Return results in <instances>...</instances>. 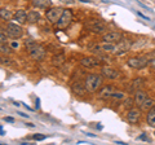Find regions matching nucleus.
Here are the masks:
<instances>
[{
	"label": "nucleus",
	"mask_w": 155,
	"mask_h": 145,
	"mask_svg": "<svg viewBox=\"0 0 155 145\" xmlns=\"http://www.w3.org/2000/svg\"><path fill=\"white\" fill-rule=\"evenodd\" d=\"M26 48L28 51V55L31 56L32 60L36 61H43L47 56V51L44 49V47H41L40 44L32 42V40H27L26 42Z\"/></svg>",
	"instance_id": "f257e3e1"
},
{
	"label": "nucleus",
	"mask_w": 155,
	"mask_h": 145,
	"mask_svg": "<svg viewBox=\"0 0 155 145\" xmlns=\"http://www.w3.org/2000/svg\"><path fill=\"white\" fill-rule=\"evenodd\" d=\"M79 62L85 69H92V67H96V66H101V61L98 57H83Z\"/></svg>",
	"instance_id": "0eeeda50"
},
{
	"label": "nucleus",
	"mask_w": 155,
	"mask_h": 145,
	"mask_svg": "<svg viewBox=\"0 0 155 145\" xmlns=\"http://www.w3.org/2000/svg\"><path fill=\"white\" fill-rule=\"evenodd\" d=\"M45 135H39V133H36V135H34L32 136V139L34 140H38V141H41V140H45Z\"/></svg>",
	"instance_id": "bb28decb"
},
{
	"label": "nucleus",
	"mask_w": 155,
	"mask_h": 145,
	"mask_svg": "<svg viewBox=\"0 0 155 145\" xmlns=\"http://www.w3.org/2000/svg\"><path fill=\"white\" fill-rule=\"evenodd\" d=\"M32 5L39 9H49L52 5V0H32Z\"/></svg>",
	"instance_id": "dca6fc26"
},
{
	"label": "nucleus",
	"mask_w": 155,
	"mask_h": 145,
	"mask_svg": "<svg viewBox=\"0 0 155 145\" xmlns=\"http://www.w3.org/2000/svg\"><path fill=\"white\" fill-rule=\"evenodd\" d=\"M64 13V9L60 8V7H53V8H49L45 13V17L47 20L49 21L51 23H53V25H56V23L58 22V20H60L61 14Z\"/></svg>",
	"instance_id": "423d86ee"
},
{
	"label": "nucleus",
	"mask_w": 155,
	"mask_h": 145,
	"mask_svg": "<svg viewBox=\"0 0 155 145\" xmlns=\"http://www.w3.org/2000/svg\"><path fill=\"white\" fill-rule=\"evenodd\" d=\"M40 20V14H39L36 11H31L27 13V22L28 23H36Z\"/></svg>",
	"instance_id": "6ab92c4d"
},
{
	"label": "nucleus",
	"mask_w": 155,
	"mask_h": 145,
	"mask_svg": "<svg viewBox=\"0 0 155 145\" xmlns=\"http://www.w3.org/2000/svg\"><path fill=\"white\" fill-rule=\"evenodd\" d=\"M0 17H2V20H5V21H9L12 20L13 14L12 12L9 11V9H5V8H2L0 9Z\"/></svg>",
	"instance_id": "4be33fe9"
},
{
	"label": "nucleus",
	"mask_w": 155,
	"mask_h": 145,
	"mask_svg": "<svg viewBox=\"0 0 155 145\" xmlns=\"http://www.w3.org/2000/svg\"><path fill=\"white\" fill-rule=\"evenodd\" d=\"M150 66H151L153 69H155V59H153L151 61H150Z\"/></svg>",
	"instance_id": "2f4dec72"
},
{
	"label": "nucleus",
	"mask_w": 155,
	"mask_h": 145,
	"mask_svg": "<svg viewBox=\"0 0 155 145\" xmlns=\"http://www.w3.org/2000/svg\"><path fill=\"white\" fill-rule=\"evenodd\" d=\"M71 91H72V92H74L76 96H84L87 92H88V91H87L85 84L83 83V82H80V80H78V82H75V83H72Z\"/></svg>",
	"instance_id": "9b49d317"
},
{
	"label": "nucleus",
	"mask_w": 155,
	"mask_h": 145,
	"mask_svg": "<svg viewBox=\"0 0 155 145\" xmlns=\"http://www.w3.org/2000/svg\"><path fill=\"white\" fill-rule=\"evenodd\" d=\"M114 92V88L111 86H105L102 87V88L100 89V92H98V99L101 100H109L111 99V95H113Z\"/></svg>",
	"instance_id": "4468645a"
},
{
	"label": "nucleus",
	"mask_w": 155,
	"mask_h": 145,
	"mask_svg": "<svg viewBox=\"0 0 155 145\" xmlns=\"http://www.w3.org/2000/svg\"><path fill=\"white\" fill-rule=\"evenodd\" d=\"M72 17H74V14H72L71 9H64V13L61 14L60 20H58V22L56 23V29L62 30V29L69 27L70 23L72 22Z\"/></svg>",
	"instance_id": "20e7f679"
},
{
	"label": "nucleus",
	"mask_w": 155,
	"mask_h": 145,
	"mask_svg": "<svg viewBox=\"0 0 155 145\" xmlns=\"http://www.w3.org/2000/svg\"><path fill=\"white\" fill-rule=\"evenodd\" d=\"M65 61H66V59H65L64 55H57V56H53L52 57V64L54 65V66H57V67L61 66V65H64Z\"/></svg>",
	"instance_id": "aec40b11"
},
{
	"label": "nucleus",
	"mask_w": 155,
	"mask_h": 145,
	"mask_svg": "<svg viewBox=\"0 0 155 145\" xmlns=\"http://www.w3.org/2000/svg\"><path fill=\"white\" fill-rule=\"evenodd\" d=\"M143 86V79L142 78H136L133 82H132V86H130V91H138L141 89V87Z\"/></svg>",
	"instance_id": "412c9836"
},
{
	"label": "nucleus",
	"mask_w": 155,
	"mask_h": 145,
	"mask_svg": "<svg viewBox=\"0 0 155 145\" xmlns=\"http://www.w3.org/2000/svg\"><path fill=\"white\" fill-rule=\"evenodd\" d=\"M0 43L2 44H5L7 43V38L4 35V29H2V31H0Z\"/></svg>",
	"instance_id": "a878e982"
},
{
	"label": "nucleus",
	"mask_w": 155,
	"mask_h": 145,
	"mask_svg": "<svg viewBox=\"0 0 155 145\" xmlns=\"http://www.w3.org/2000/svg\"><path fill=\"white\" fill-rule=\"evenodd\" d=\"M140 139H141V140H146V136H145V135H142V136L140 137Z\"/></svg>",
	"instance_id": "473e14b6"
},
{
	"label": "nucleus",
	"mask_w": 155,
	"mask_h": 145,
	"mask_svg": "<svg viewBox=\"0 0 155 145\" xmlns=\"http://www.w3.org/2000/svg\"><path fill=\"white\" fill-rule=\"evenodd\" d=\"M123 97H124V93L122 92V91H115L114 89L113 95H111V99L113 100H122Z\"/></svg>",
	"instance_id": "393cba45"
},
{
	"label": "nucleus",
	"mask_w": 155,
	"mask_h": 145,
	"mask_svg": "<svg viewBox=\"0 0 155 145\" xmlns=\"http://www.w3.org/2000/svg\"><path fill=\"white\" fill-rule=\"evenodd\" d=\"M137 13H138V16H140V17H142V18H145V20H150V18H149L147 16H145V14H143V13H141V12H137Z\"/></svg>",
	"instance_id": "c756f323"
},
{
	"label": "nucleus",
	"mask_w": 155,
	"mask_h": 145,
	"mask_svg": "<svg viewBox=\"0 0 155 145\" xmlns=\"http://www.w3.org/2000/svg\"><path fill=\"white\" fill-rule=\"evenodd\" d=\"M88 26H89V29H91V31H93V32H96V34H101V32H104L105 30H107V27H106L105 23L101 22V21H98V20L89 22Z\"/></svg>",
	"instance_id": "f8f14e48"
},
{
	"label": "nucleus",
	"mask_w": 155,
	"mask_h": 145,
	"mask_svg": "<svg viewBox=\"0 0 155 145\" xmlns=\"http://www.w3.org/2000/svg\"><path fill=\"white\" fill-rule=\"evenodd\" d=\"M146 56L150 59V61H151L153 59H155V49H154V51H151V52H149V53H146Z\"/></svg>",
	"instance_id": "c85d7f7f"
},
{
	"label": "nucleus",
	"mask_w": 155,
	"mask_h": 145,
	"mask_svg": "<svg viewBox=\"0 0 155 145\" xmlns=\"http://www.w3.org/2000/svg\"><path fill=\"white\" fill-rule=\"evenodd\" d=\"M102 75L98 74H88L84 79V84L87 87V91L88 92H96L98 91V88H101L102 86Z\"/></svg>",
	"instance_id": "f03ea898"
},
{
	"label": "nucleus",
	"mask_w": 155,
	"mask_h": 145,
	"mask_svg": "<svg viewBox=\"0 0 155 145\" xmlns=\"http://www.w3.org/2000/svg\"><path fill=\"white\" fill-rule=\"evenodd\" d=\"M154 135H155V132H154Z\"/></svg>",
	"instance_id": "f704fd0d"
},
{
	"label": "nucleus",
	"mask_w": 155,
	"mask_h": 145,
	"mask_svg": "<svg viewBox=\"0 0 155 145\" xmlns=\"http://www.w3.org/2000/svg\"><path fill=\"white\" fill-rule=\"evenodd\" d=\"M146 122L150 127H155V106H153L150 110H147Z\"/></svg>",
	"instance_id": "a211bd4d"
},
{
	"label": "nucleus",
	"mask_w": 155,
	"mask_h": 145,
	"mask_svg": "<svg viewBox=\"0 0 155 145\" xmlns=\"http://www.w3.org/2000/svg\"><path fill=\"white\" fill-rule=\"evenodd\" d=\"M5 31H7V35L11 38V39H19L23 34L22 27L19 25H17V23H13V22L8 23Z\"/></svg>",
	"instance_id": "39448f33"
},
{
	"label": "nucleus",
	"mask_w": 155,
	"mask_h": 145,
	"mask_svg": "<svg viewBox=\"0 0 155 145\" xmlns=\"http://www.w3.org/2000/svg\"><path fill=\"white\" fill-rule=\"evenodd\" d=\"M127 65L132 69H143L146 67L147 65H150V59L145 55V56H134V57H130V59L127 60Z\"/></svg>",
	"instance_id": "7ed1b4c3"
},
{
	"label": "nucleus",
	"mask_w": 155,
	"mask_h": 145,
	"mask_svg": "<svg viewBox=\"0 0 155 145\" xmlns=\"http://www.w3.org/2000/svg\"><path fill=\"white\" fill-rule=\"evenodd\" d=\"M140 118H141V110L140 109H129L128 110V113H127V120H128V123L130 124H136L140 120Z\"/></svg>",
	"instance_id": "9d476101"
},
{
	"label": "nucleus",
	"mask_w": 155,
	"mask_h": 145,
	"mask_svg": "<svg viewBox=\"0 0 155 145\" xmlns=\"http://www.w3.org/2000/svg\"><path fill=\"white\" fill-rule=\"evenodd\" d=\"M123 39V35L122 32H118V31H111V32H107L105 34L102 36V40L104 42H107V43H119L120 40Z\"/></svg>",
	"instance_id": "1a4fd4ad"
},
{
	"label": "nucleus",
	"mask_w": 155,
	"mask_h": 145,
	"mask_svg": "<svg viewBox=\"0 0 155 145\" xmlns=\"http://www.w3.org/2000/svg\"><path fill=\"white\" fill-rule=\"evenodd\" d=\"M130 48V40L128 39H122L119 42V44L116 46V51H115V55H123V53L128 52Z\"/></svg>",
	"instance_id": "ddd939ff"
},
{
	"label": "nucleus",
	"mask_w": 155,
	"mask_h": 145,
	"mask_svg": "<svg viewBox=\"0 0 155 145\" xmlns=\"http://www.w3.org/2000/svg\"><path fill=\"white\" fill-rule=\"evenodd\" d=\"M4 120H7V122H14V119L12 117H5V118H4Z\"/></svg>",
	"instance_id": "7c9ffc66"
},
{
	"label": "nucleus",
	"mask_w": 155,
	"mask_h": 145,
	"mask_svg": "<svg viewBox=\"0 0 155 145\" xmlns=\"http://www.w3.org/2000/svg\"><path fill=\"white\" fill-rule=\"evenodd\" d=\"M133 104H134V99H125L124 100V103H123V106L127 110H129V109H132V106H133Z\"/></svg>",
	"instance_id": "b1692460"
},
{
	"label": "nucleus",
	"mask_w": 155,
	"mask_h": 145,
	"mask_svg": "<svg viewBox=\"0 0 155 145\" xmlns=\"http://www.w3.org/2000/svg\"><path fill=\"white\" fill-rule=\"evenodd\" d=\"M153 106H154V101H153L151 99L147 97L146 100L143 101V104L141 105V109H142V110H150V109L153 108Z\"/></svg>",
	"instance_id": "5701e85b"
},
{
	"label": "nucleus",
	"mask_w": 155,
	"mask_h": 145,
	"mask_svg": "<svg viewBox=\"0 0 155 145\" xmlns=\"http://www.w3.org/2000/svg\"><path fill=\"white\" fill-rule=\"evenodd\" d=\"M14 20H16L18 23H25L27 22V13L23 9H18V11L14 13Z\"/></svg>",
	"instance_id": "f3484780"
},
{
	"label": "nucleus",
	"mask_w": 155,
	"mask_h": 145,
	"mask_svg": "<svg viewBox=\"0 0 155 145\" xmlns=\"http://www.w3.org/2000/svg\"><path fill=\"white\" fill-rule=\"evenodd\" d=\"M81 2H84V3H87V2H88V3H89V0H81Z\"/></svg>",
	"instance_id": "72a5a7b5"
},
{
	"label": "nucleus",
	"mask_w": 155,
	"mask_h": 145,
	"mask_svg": "<svg viewBox=\"0 0 155 145\" xmlns=\"http://www.w3.org/2000/svg\"><path fill=\"white\" fill-rule=\"evenodd\" d=\"M146 99H147V95H146V92H143L142 89H138L134 92V104H137L138 106H141Z\"/></svg>",
	"instance_id": "2eb2a0df"
},
{
	"label": "nucleus",
	"mask_w": 155,
	"mask_h": 145,
	"mask_svg": "<svg viewBox=\"0 0 155 145\" xmlns=\"http://www.w3.org/2000/svg\"><path fill=\"white\" fill-rule=\"evenodd\" d=\"M101 75L106 79H116L120 75V72L111 66H102L101 67Z\"/></svg>",
	"instance_id": "6e6552de"
},
{
	"label": "nucleus",
	"mask_w": 155,
	"mask_h": 145,
	"mask_svg": "<svg viewBox=\"0 0 155 145\" xmlns=\"http://www.w3.org/2000/svg\"><path fill=\"white\" fill-rule=\"evenodd\" d=\"M0 48H2V53H3V55H4V53H5V55H8V53L11 52V49H9V48H8L5 44H2V47H0Z\"/></svg>",
	"instance_id": "cd10ccee"
}]
</instances>
